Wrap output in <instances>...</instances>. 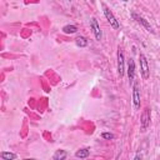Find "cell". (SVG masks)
<instances>
[{"instance_id":"2","label":"cell","mask_w":160,"mask_h":160,"mask_svg":"<svg viewBox=\"0 0 160 160\" xmlns=\"http://www.w3.org/2000/svg\"><path fill=\"white\" fill-rule=\"evenodd\" d=\"M102 11H104V15H105L106 20L110 22V26H111L112 29H119V28H120L119 21L116 20V18H115L114 14L111 12V10H110L105 4H102Z\"/></svg>"},{"instance_id":"1","label":"cell","mask_w":160,"mask_h":160,"mask_svg":"<svg viewBox=\"0 0 160 160\" xmlns=\"http://www.w3.org/2000/svg\"><path fill=\"white\" fill-rule=\"evenodd\" d=\"M139 60H140V74H141V78L144 80H148L149 76H150V69H149L148 60H146L144 54L139 55Z\"/></svg>"},{"instance_id":"16","label":"cell","mask_w":160,"mask_h":160,"mask_svg":"<svg viewBox=\"0 0 160 160\" xmlns=\"http://www.w3.org/2000/svg\"><path fill=\"white\" fill-rule=\"evenodd\" d=\"M90 1H91V2H92V4H94V2H95V0H90Z\"/></svg>"},{"instance_id":"15","label":"cell","mask_w":160,"mask_h":160,"mask_svg":"<svg viewBox=\"0 0 160 160\" xmlns=\"http://www.w3.org/2000/svg\"><path fill=\"white\" fill-rule=\"evenodd\" d=\"M135 159H136V160H138V159H141V155H139V154H138V155L135 156Z\"/></svg>"},{"instance_id":"12","label":"cell","mask_w":160,"mask_h":160,"mask_svg":"<svg viewBox=\"0 0 160 160\" xmlns=\"http://www.w3.org/2000/svg\"><path fill=\"white\" fill-rule=\"evenodd\" d=\"M0 158H1L2 160H14V159H16V158H18V155H16V154H14V152L2 151V152H0Z\"/></svg>"},{"instance_id":"9","label":"cell","mask_w":160,"mask_h":160,"mask_svg":"<svg viewBox=\"0 0 160 160\" xmlns=\"http://www.w3.org/2000/svg\"><path fill=\"white\" fill-rule=\"evenodd\" d=\"M90 155V149L89 148H84V149H79L76 152H75V156L76 158H80V159H85Z\"/></svg>"},{"instance_id":"13","label":"cell","mask_w":160,"mask_h":160,"mask_svg":"<svg viewBox=\"0 0 160 160\" xmlns=\"http://www.w3.org/2000/svg\"><path fill=\"white\" fill-rule=\"evenodd\" d=\"M75 44L80 48H85V46H88V39L84 36H78L75 39Z\"/></svg>"},{"instance_id":"7","label":"cell","mask_w":160,"mask_h":160,"mask_svg":"<svg viewBox=\"0 0 160 160\" xmlns=\"http://www.w3.org/2000/svg\"><path fill=\"white\" fill-rule=\"evenodd\" d=\"M131 16H132V19H135V20H136L139 24H141V25H142V26H144V28H145L148 31H150V32H154V30H152V28L150 26V24L148 22V20H145L144 18L139 16V15H138V14H135V12H132V14H131Z\"/></svg>"},{"instance_id":"11","label":"cell","mask_w":160,"mask_h":160,"mask_svg":"<svg viewBox=\"0 0 160 160\" xmlns=\"http://www.w3.org/2000/svg\"><path fill=\"white\" fill-rule=\"evenodd\" d=\"M78 31V26L76 25H65L62 28V32L64 34H75Z\"/></svg>"},{"instance_id":"5","label":"cell","mask_w":160,"mask_h":160,"mask_svg":"<svg viewBox=\"0 0 160 160\" xmlns=\"http://www.w3.org/2000/svg\"><path fill=\"white\" fill-rule=\"evenodd\" d=\"M90 26H91V30H92V34H94L95 39H96V40H101V38H102V32H101L100 25H99V22H98V20H96L95 18H91Z\"/></svg>"},{"instance_id":"4","label":"cell","mask_w":160,"mask_h":160,"mask_svg":"<svg viewBox=\"0 0 160 160\" xmlns=\"http://www.w3.org/2000/svg\"><path fill=\"white\" fill-rule=\"evenodd\" d=\"M118 74L120 78H122L125 74V58H124V52L120 48L118 49Z\"/></svg>"},{"instance_id":"8","label":"cell","mask_w":160,"mask_h":160,"mask_svg":"<svg viewBox=\"0 0 160 160\" xmlns=\"http://www.w3.org/2000/svg\"><path fill=\"white\" fill-rule=\"evenodd\" d=\"M128 78H129L130 81H132L134 78H135V62H134L132 59L129 60V65H128Z\"/></svg>"},{"instance_id":"17","label":"cell","mask_w":160,"mask_h":160,"mask_svg":"<svg viewBox=\"0 0 160 160\" xmlns=\"http://www.w3.org/2000/svg\"><path fill=\"white\" fill-rule=\"evenodd\" d=\"M121 1H124V2H126V1H128V0H121Z\"/></svg>"},{"instance_id":"14","label":"cell","mask_w":160,"mask_h":160,"mask_svg":"<svg viewBox=\"0 0 160 160\" xmlns=\"http://www.w3.org/2000/svg\"><path fill=\"white\" fill-rule=\"evenodd\" d=\"M101 138L105 139V140H111V139H114L115 136H114V134H111V132H102V134H101Z\"/></svg>"},{"instance_id":"10","label":"cell","mask_w":160,"mask_h":160,"mask_svg":"<svg viewBox=\"0 0 160 160\" xmlns=\"http://www.w3.org/2000/svg\"><path fill=\"white\" fill-rule=\"evenodd\" d=\"M66 156H68V152L65 150H56V152L52 155V159L54 160H64V159H66Z\"/></svg>"},{"instance_id":"3","label":"cell","mask_w":160,"mask_h":160,"mask_svg":"<svg viewBox=\"0 0 160 160\" xmlns=\"http://www.w3.org/2000/svg\"><path fill=\"white\" fill-rule=\"evenodd\" d=\"M150 120H151V114H150V109L149 108H145L140 115V128H141V131H145L149 125H150Z\"/></svg>"},{"instance_id":"6","label":"cell","mask_w":160,"mask_h":160,"mask_svg":"<svg viewBox=\"0 0 160 160\" xmlns=\"http://www.w3.org/2000/svg\"><path fill=\"white\" fill-rule=\"evenodd\" d=\"M132 104L136 110L140 109V90H139L138 84H134L132 86Z\"/></svg>"}]
</instances>
